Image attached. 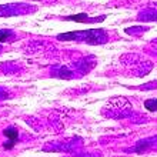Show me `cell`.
<instances>
[{
  "label": "cell",
  "mask_w": 157,
  "mask_h": 157,
  "mask_svg": "<svg viewBox=\"0 0 157 157\" xmlns=\"http://www.w3.org/2000/svg\"><path fill=\"white\" fill-rule=\"evenodd\" d=\"M60 40H84L89 44H99L106 41V36L101 30H90V32H73L70 34H60Z\"/></svg>",
  "instance_id": "6da1fadb"
},
{
  "label": "cell",
  "mask_w": 157,
  "mask_h": 157,
  "mask_svg": "<svg viewBox=\"0 0 157 157\" xmlns=\"http://www.w3.org/2000/svg\"><path fill=\"white\" fill-rule=\"evenodd\" d=\"M109 109H110V114H109V116L120 117L121 114H124V109H127V110L130 109V104H128V101L126 99H123V97H117V99L110 100L104 110H109Z\"/></svg>",
  "instance_id": "7a4b0ae2"
},
{
  "label": "cell",
  "mask_w": 157,
  "mask_h": 157,
  "mask_svg": "<svg viewBox=\"0 0 157 157\" xmlns=\"http://www.w3.org/2000/svg\"><path fill=\"white\" fill-rule=\"evenodd\" d=\"M3 134H4L6 137H7L9 140H10V143H6V144H4V147H6V149H12L13 144H14V143L17 141V136H19V133H17V130H16V128H13V127L4 128Z\"/></svg>",
  "instance_id": "3957f363"
},
{
  "label": "cell",
  "mask_w": 157,
  "mask_h": 157,
  "mask_svg": "<svg viewBox=\"0 0 157 157\" xmlns=\"http://www.w3.org/2000/svg\"><path fill=\"white\" fill-rule=\"evenodd\" d=\"M69 20H76V21H80V23H89V21H94V20H99V19H89L86 13H82V14H76V16H69L67 17Z\"/></svg>",
  "instance_id": "277c9868"
},
{
  "label": "cell",
  "mask_w": 157,
  "mask_h": 157,
  "mask_svg": "<svg viewBox=\"0 0 157 157\" xmlns=\"http://www.w3.org/2000/svg\"><path fill=\"white\" fill-rule=\"evenodd\" d=\"M144 107L149 112H156L157 110V99H151V100H146L144 101Z\"/></svg>",
  "instance_id": "5b68a950"
},
{
  "label": "cell",
  "mask_w": 157,
  "mask_h": 157,
  "mask_svg": "<svg viewBox=\"0 0 157 157\" xmlns=\"http://www.w3.org/2000/svg\"><path fill=\"white\" fill-rule=\"evenodd\" d=\"M10 36V32L9 30H0V41H6Z\"/></svg>",
  "instance_id": "8992f818"
},
{
  "label": "cell",
  "mask_w": 157,
  "mask_h": 157,
  "mask_svg": "<svg viewBox=\"0 0 157 157\" xmlns=\"http://www.w3.org/2000/svg\"><path fill=\"white\" fill-rule=\"evenodd\" d=\"M37 2H44V3H52L54 0H37Z\"/></svg>",
  "instance_id": "52a82bcc"
}]
</instances>
